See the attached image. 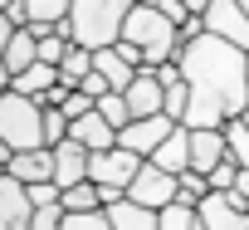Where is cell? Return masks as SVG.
Returning a JSON list of instances; mask_svg holds the SVG:
<instances>
[{
	"label": "cell",
	"mask_w": 249,
	"mask_h": 230,
	"mask_svg": "<svg viewBox=\"0 0 249 230\" xmlns=\"http://www.w3.org/2000/svg\"><path fill=\"white\" fill-rule=\"evenodd\" d=\"M132 15V0H73L69 5V35L83 49H107L122 39V25Z\"/></svg>",
	"instance_id": "cell-2"
},
{
	"label": "cell",
	"mask_w": 249,
	"mask_h": 230,
	"mask_svg": "<svg viewBox=\"0 0 249 230\" xmlns=\"http://www.w3.org/2000/svg\"><path fill=\"white\" fill-rule=\"evenodd\" d=\"M0 147L10 152H35L44 147V103L25 93H0Z\"/></svg>",
	"instance_id": "cell-3"
},
{
	"label": "cell",
	"mask_w": 249,
	"mask_h": 230,
	"mask_svg": "<svg viewBox=\"0 0 249 230\" xmlns=\"http://www.w3.org/2000/svg\"><path fill=\"white\" fill-rule=\"evenodd\" d=\"M59 206H64L69 215H88V211H103V191H98L93 181H78V186H69V191L59 196Z\"/></svg>",
	"instance_id": "cell-21"
},
{
	"label": "cell",
	"mask_w": 249,
	"mask_h": 230,
	"mask_svg": "<svg viewBox=\"0 0 249 230\" xmlns=\"http://www.w3.org/2000/svg\"><path fill=\"white\" fill-rule=\"evenodd\" d=\"M157 230H196V206H181V201H171V206L157 215Z\"/></svg>",
	"instance_id": "cell-26"
},
{
	"label": "cell",
	"mask_w": 249,
	"mask_h": 230,
	"mask_svg": "<svg viewBox=\"0 0 249 230\" xmlns=\"http://www.w3.org/2000/svg\"><path fill=\"white\" fill-rule=\"evenodd\" d=\"M30 215H35V206H30L25 181L0 176V230H30Z\"/></svg>",
	"instance_id": "cell-10"
},
{
	"label": "cell",
	"mask_w": 249,
	"mask_h": 230,
	"mask_svg": "<svg viewBox=\"0 0 249 230\" xmlns=\"http://www.w3.org/2000/svg\"><path fill=\"white\" fill-rule=\"evenodd\" d=\"M103 215H107V225L112 230H157V215L161 211H147V206H137V201H112V206H103Z\"/></svg>",
	"instance_id": "cell-16"
},
{
	"label": "cell",
	"mask_w": 249,
	"mask_h": 230,
	"mask_svg": "<svg viewBox=\"0 0 249 230\" xmlns=\"http://www.w3.org/2000/svg\"><path fill=\"white\" fill-rule=\"evenodd\" d=\"M64 230H112L103 211H88V215H64Z\"/></svg>",
	"instance_id": "cell-31"
},
{
	"label": "cell",
	"mask_w": 249,
	"mask_h": 230,
	"mask_svg": "<svg viewBox=\"0 0 249 230\" xmlns=\"http://www.w3.org/2000/svg\"><path fill=\"white\" fill-rule=\"evenodd\" d=\"M220 133H225V152H230V157H234L239 167H249V128H244L239 118H230V123L220 128Z\"/></svg>",
	"instance_id": "cell-25"
},
{
	"label": "cell",
	"mask_w": 249,
	"mask_h": 230,
	"mask_svg": "<svg viewBox=\"0 0 249 230\" xmlns=\"http://www.w3.org/2000/svg\"><path fill=\"white\" fill-rule=\"evenodd\" d=\"M10 35H15V25H10L5 15H0V59H5V44H10Z\"/></svg>",
	"instance_id": "cell-38"
},
{
	"label": "cell",
	"mask_w": 249,
	"mask_h": 230,
	"mask_svg": "<svg viewBox=\"0 0 249 230\" xmlns=\"http://www.w3.org/2000/svg\"><path fill=\"white\" fill-rule=\"evenodd\" d=\"M157 10H161V15H166V20H171V25H176V30H181V25H186V20H191V10H186V5H181V0H161V5H157Z\"/></svg>",
	"instance_id": "cell-35"
},
{
	"label": "cell",
	"mask_w": 249,
	"mask_h": 230,
	"mask_svg": "<svg viewBox=\"0 0 249 230\" xmlns=\"http://www.w3.org/2000/svg\"><path fill=\"white\" fill-rule=\"evenodd\" d=\"M205 35H215V39L249 54V15L239 10V0H210L205 5Z\"/></svg>",
	"instance_id": "cell-5"
},
{
	"label": "cell",
	"mask_w": 249,
	"mask_h": 230,
	"mask_svg": "<svg viewBox=\"0 0 249 230\" xmlns=\"http://www.w3.org/2000/svg\"><path fill=\"white\" fill-rule=\"evenodd\" d=\"M5 172L25 186H39V181H54V147H35V152H15L5 162Z\"/></svg>",
	"instance_id": "cell-13"
},
{
	"label": "cell",
	"mask_w": 249,
	"mask_h": 230,
	"mask_svg": "<svg viewBox=\"0 0 249 230\" xmlns=\"http://www.w3.org/2000/svg\"><path fill=\"white\" fill-rule=\"evenodd\" d=\"M54 83H59V69H54V64H30L25 74H15V83H10V88H15V93H25V98H44Z\"/></svg>",
	"instance_id": "cell-19"
},
{
	"label": "cell",
	"mask_w": 249,
	"mask_h": 230,
	"mask_svg": "<svg viewBox=\"0 0 249 230\" xmlns=\"http://www.w3.org/2000/svg\"><path fill=\"white\" fill-rule=\"evenodd\" d=\"M78 93H88V98H93V103H98V98H103V93H112V88H107V78H103V74H98V69H93V74H88V78H83V83H78Z\"/></svg>",
	"instance_id": "cell-34"
},
{
	"label": "cell",
	"mask_w": 249,
	"mask_h": 230,
	"mask_svg": "<svg viewBox=\"0 0 249 230\" xmlns=\"http://www.w3.org/2000/svg\"><path fill=\"white\" fill-rule=\"evenodd\" d=\"M5 10H10V0H0V15H5Z\"/></svg>",
	"instance_id": "cell-43"
},
{
	"label": "cell",
	"mask_w": 249,
	"mask_h": 230,
	"mask_svg": "<svg viewBox=\"0 0 249 230\" xmlns=\"http://www.w3.org/2000/svg\"><path fill=\"white\" fill-rule=\"evenodd\" d=\"M69 5H73V0H25L30 25H64L69 20Z\"/></svg>",
	"instance_id": "cell-22"
},
{
	"label": "cell",
	"mask_w": 249,
	"mask_h": 230,
	"mask_svg": "<svg viewBox=\"0 0 249 230\" xmlns=\"http://www.w3.org/2000/svg\"><path fill=\"white\" fill-rule=\"evenodd\" d=\"M239 123H244V128H249V103H244V113H239Z\"/></svg>",
	"instance_id": "cell-42"
},
{
	"label": "cell",
	"mask_w": 249,
	"mask_h": 230,
	"mask_svg": "<svg viewBox=\"0 0 249 230\" xmlns=\"http://www.w3.org/2000/svg\"><path fill=\"white\" fill-rule=\"evenodd\" d=\"M88 74H93V49L73 44V49L64 54V64H59V88H69V93H73V88H78Z\"/></svg>",
	"instance_id": "cell-20"
},
{
	"label": "cell",
	"mask_w": 249,
	"mask_h": 230,
	"mask_svg": "<svg viewBox=\"0 0 249 230\" xmlns=\"http://www.w3.org/2000/svg\"><path fill=\"white\" fill-rule=\"evenodd\" d=\"M225 157H230V152H225V133H220V128H196V133H191V172L210 176Z\"/></svg>",
	"instance_id": "cell-12"
},
{
	"label": "cell",
	"mask_w": 249,
	"mask_h": 230,
	"mask_svg": "<svg viewBox=\"0 0 249 230\" xmlns=\"http://www.w3.org/2000/svg\"><path fill=\"white\" fill-rule=\"evenodd\" d=\"M93 108H98V118H107V123L117 128V133L132 123V108H127V98H122V93H103V98H98Z\"/></svg>",
	"instance_id": "cell-23"
},
{
	"label": "cell",
	"mask_w": 249,
	"mask_h": 230,
	"mask_svg": "<svg viewBox=\"0 0 249 230\" xmlns=\"http://www.w3.org/2000/svg\"><path fill=\"white\" fill-rule=\"evenodd\" d=\"M132 5H152V10H157V5H161V0H132Z\"/></svg>",
	"instance_id": "cell-41"
},
{
	"label": "cell",
	"mask_w": 249,
	"mask_h": 230,
	"mask_svg": "<svg viewBox=\"0 0 249 230\" xmlns=\"http://www.w3.org/2000/svg\"><path fill=\"white\" fill-rule=\"evenodd\" d=\"M127 201H137V206H147V211H166V206L176 201V176L161 172V167H152V162H142V172H137L132 186H127Z\"/></svg>",
	"instance_id": "cell-7"
},
{
	"label": "cell",
	"mask_w": 249,
	"mask_h": 230,
	"mask_svg": "<svg viewBox=\"0 0 249 230\" xmlns=\"http://www.w3.org/2000/svg\"><path fill=\"white\" fill-rule=\"evenodd\" d=\"M88 113H93V98L73 88V93L64 98V118H69V123H78V118H88Z\"/></svg>",
	"instance_id": "cell-32"
},
{
	"label": "cell",
	"mask_w": 249,
	"mask_h": 230,
	"mask_svg": "<svg viewBox=\"0 0 249 230\" xmlns=\"http://www.w3.org/2000/svg\"><path fill=\"white\" fill-rule=\"evenodd\" d=\"M196 215H200L205 230H249V211L234 206L225 191H210V196L196 206Z\"/></svg>",
	"instance_id": "cell-8"
},
{
	"label": "cell",
	"mask_w": 249,
	"mask_h": 230,
	"mask_svg": "<svg viewBox=\"0 0 249 230\" xmlns=\"http://www.w3.org/2000/svg\"><path fill=\"white\" fill-rule=\"evenodd\" d=\"M157 78H161V88L181 83V64H176V59H171V64H161V69H157Z\"/></svg>",
	"instance_id": "cell-37"
},
{
	"label": "cell",
	"mask_w": 249,
	"mask_h": 230,
	"mask_svg": "<svg viewBox=\"0 0 249 230\" xmlns=\"http://www.w3.org/2000/svg\"><path fill=\"white\" fill-rule=\"evenodd\" d=\"M69 137V118H64V108H44V147H59Z\"/></svg>",
	"instance_id": "cell-28"
},
{
	"label": "cell",
	"mask_w": 249,
	"mask_h": 230,
	"mask_svg": "<svg viewBox=\"0 0 249 230\" xmlns=\"http://www.w3.org/2000/svg\"><path fill=\"white\" fill-rule=\"evenodd\" d=\"M205 196H210V181H205L200 172H181V176H176V201H181V206H200Z\"/></svg>",
	"instance_id": "cell-24"
},
{
	"label": "cell",
	"mask_w": 249,
	"mask_h": 230,
	"mask_svg": "<svg viewBox=\"0 0 249 230\" xmlns=\"http://www.w3.org/2000/svg\"><path fill=\"white\" fill-rule=\"evenodd\" d=\"M93 69H98V74L107 78V88H112V93H127V88H132V78H137V69H132L127 59H122V54H117L112 44L93 54Z\"/></svg>",
	"instance_id": "cell-17"
},
{
	"label": "cell",
	"mask_w": 249,
	"mask_h": 230,
	"mask_svg": "<svg viewBox=\"0 0 249 230\" xmlns=\"http://www.w3.org/2000/svg\"><path fill=\"white\" fill-rule=\"evenodd\" d=\"M88 147H78L73 137H64L59 147H54V186L59 191H69V186H78V181H88Z\"/></svg>",
	"instance_id": "cell-11"
},
{
	"label": "cell",
	"mask_w": 249,
	"mask_h": 230,
	"mask_svg": "<svg viewBox=\"0 0 249 230\" xmlns=\"http://www.w3.org/2000/svg\"><path fill=\"white\" fill-rule=\"evenodd\" d=\"M64 206H39L35 215H30V230H64Z\"/></svg>",
	"instance_id": "cell-30"
},
{
	"label": "cell",
	"mask_w": 249,
	"mask_h": 230,
	"mask_svg": "<svg viewBox=\"0 0 249 230\" xmlns=\"http://www.w3.org/2000/svg\"><path fill=\"white\" fill-rule=\"evenodd\" d=\"M186 108H191V88H186V78H181V83L166 88V108H161V113H166L171 123H186Z\"/></svg>",
	"instance_id": "cell-27"
},
{
	"label": "cell",
	"mask_w": 249,
	"mask_h": 230,
	"mask_svg": "<svg viewBox=\"0 0 249 230\" xmlns=\"http://www.w3.org/2000/svg\"><path fill=\"white\" fill-rule=\"evenodd\" d=\"M10 83H15V74L5 69V59H0V93H10Z\"/></svg>",
	"instance_id": "cell-39"
},
{
	"label": "cell",
	"mask_w": 249,
	"mask_h": 230,
	"mask_svg": "<svg viewBox=\"0 0 249 230\" xmlns=\"http://www.w3.org/2000/svg\"><path fill=\"white\" fill-rule=\"evenodd\" d=\"M112 49H117V54H122V59H127V64H132V69H142V64H147V54H142V49H137V44H127V39H117V44H112Z\"/></svg>",
	"instance_id": "cell-36"
},
{
	"label": "cell",
	"mask_w": 249,
	"mask_h": 230,
	"mask_svg": "<svg viewBox=\"0 0 249 230\" xmlns=\"http://www.w3.org/2000/svg\"><path fill=\"white\" fill-rule=\"evenodd\" d=\"M30 64H39V39H35V30L25 25V30H15L10 44H5V69H10V74H25Z\"/></svg>",
	"instance_id": "cell-18"
},
{
	"label": "cell",
	"mask_w": 249,
	"mask_h": 230,
	"mask_svg": "<svg viewBox=\"0 0 249 230\" xmlns=\"http://www.w3.org/2000/svg\"><path fill=\"white\" fill-rule=\"evenodd\" d=\"M234 176H239V162H234V157H225L205 181H210V191H234Z\"/></svg>",
	"instance_id": "cell-29"
},
{
	"label": "cell",
	"mask_w": 249,
	"mask_h": 230,
	"mask_svg": "<svg viewBox=\"0 0 249 230\" xmlns=\"http://www.w3.org/2000/svg\"><path fill=\"white\" fill-rule=\"evenodd\" d=\"M152 167H161V172H171V176H181V172H191V128H176L152 157H147Z\"/></svg>",
	"instance_id": "cell-15"
},
{
	"label": "cell",
	"mask_w": 249,
	"mask_h": 230,
	"mask_svg": "<svg viewBox=\"0 0 249 230\" xmlns=\"http://www.w3.org/2000/svg\"><path fill=\"white\" fill-rule=\"evenodd\" d=\"M239 10H244V15H249V0H239Z\"/></svg>",
	"instance_id": "cell-44"
},
{
	"label": "cell",
	"mask_w": 249,
	"mask_h": 230,
	"mask_svg": "<svg viewBox=\"0 0 249 230\" xmlns=\"http://www.w3.org/2000/svg\"><path fill=\"white\" fill-rule=\"evenodd\" d=\"M137 172H142V157L127 152V147H107V152H93L88 157V181L103 191V206H112V201L127 196V186H132Z\"/></svg>",
	"instance_id": "cell-4"
},
{
	"label": "cell",
	"mask_w": 249,
	"mask_h": 230,
	"mask_svg": "<svg viewBox=\"0 0 249 230\" xmlns=\"http://www.w3.org/2000/svg\"><path fill=\"white\" fill-rule=\"evenodd\" d=\"M69 137H73L78 147H88V152H107V147H117V128H112L107 118H98V108L88 113V118L69 123Z\"/></svg>",
	"instance_id": "cell-14"
},
{
	"label": "cell",
	"mask_w": 249,
	"mask_h": 230,
	"mask_svg": "<svg viewBox=\"0 0 249 230\" xmlns=\"http://www.w3.org/2000/svg\"><path fill=\"white\" fill-rule=\"evenodd\" d=\"M25 191H30V206H35V211H39V206H59V196H64L54 181H39V186H25Z\"/></svg>",
	"instance_id": "cell-33"
},
{
	"label": "cell",
	"mask_w": 249,
	"mask_h": 230,
	"mask_svg": "<svg viewBox=\"0 0 249 230\" xmlns=\"http://www.w3.org/2000/svg\"><path fill=\"white\" fill-rule=\"evenodd\" d=\"M176 128H181V123H171L166 113H157V118H132L127 128L117 133V147H127V152H137V157L147 162V157H152V152H157Z\"/></svg>",
	"instance_id": "cell-6"
},
{
	"label": "cell",
	"mask_w": 249,
	"mask_h": 230,
	"mask_svg": "<svg viewBox=\"0 0 249 230\" xmlns=\"http://www.w3.org/2000/svg\"><path fill=\"white\" fill-rule=\"evenodd\" d=\"M122 98H127V108H132V118H157V113L166 108V88H161L157 69H137L132 88L122 93Z\"/></svg>",
	"instance_id": "cell-9"
},
{
	"label": "cell",
	"mask_w": 249,
	"mask_h": 230,
	"mask_svg": "<svg viewBox=\"0 0 249 230\" xmlns=\"http://www.w3.org/2000/svg\"><path fill=\"white\" fill-rule=\"evenodd\" d=\"M181 78L191 88V108H186V123L181 128H225L230 118H239L244 103H249V54L215 39V35H200V39H186L181 54Z\"/></svg>",
	"instance_id": "cell-1"
},
{
	"label": "cell",
	"mask_w": 249,
	"mask_h": 230,
	"mask_svg": "<svg viewBox=\"0 0 249 230\" xmlns=\"http://www.w3.org/2000/svg\"><path fill=\"white\" fill-rule=\"evenodd\" d=\"M181 5H186L191 15H205V5H210V0H181Z\"/></svg>",
	"instance_id": "cell-40"
}]
</instances>
